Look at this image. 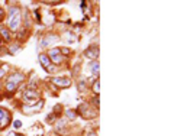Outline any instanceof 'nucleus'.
<instances>
[{
  "label": "nucleus",
  "instance_id": "f257e3e1",
  "mask_svg": "<svg viewBox=\"0 0 174 136\" xmlns=\"http://www.w3.org/2000/svg\"><path fill=\"white\" fill-rule=\"evenodd\" d=\"M19 25H21V10H19V7L13 6L9 9V28H10V30L16 32Z\"/></svg>",
  "mask_w": 174,
  "mask_h": 136
},
{
  "label": "nucleus",
  "instance_id": "f03ea898",
  "mask_svg": "<svg viewBox=\"0 0 174 136\" xmlns=\"http://www.w3.org/2000/svg\"><path fill=\"white\" fill-rule=\"evenodd\" d=\"M23 80H25V76L21 74V72H16V74L9 76V78L6 80V90L9 91V93L15 91L16 88H18V86H19Z\"/></svg>",
  "mask_w": 174,
  "mask_h": 136
},
{
  "label": "nucleus",
  "instance_id": "7ed1b4c3",
  "mask_svg": "<svg viewBox=\"0 0 174 136\" xmlns=\"http://www.w3.org/2000/svg\"><path fill=\"white\" fill-rule=\"evenodd\" d=\"M9 122H10V113L6 109L0 107V129H5L9 125Z\"/></svg>",
  "mask_w": 174,
  "mask_h": 136
},
{
  "label": "nucleus",
  "instance_id": "20e7f679",
  "mask_svg": "<svg viewBox=\"0 0 174 136\" xmlns=\"http://www.w3.org/2000/svg\"><path fill=\"white\" fill-rule=\"evenodd\" d=\"M49 61H52L54 64H61L62 62V55H61V51L58 49V48H52L49 51V55H48Z\"/></svg>",
  "mask_w": 174,
  "mask_h": 136
},
{
  "label": "nucleus",
  "instance_id": "39448f33",
  "mask_svg": "<svg viewBox=\"0 0 174 136\" xmlns=\"http://www.w3.org/2000/svg\"><path fill=\"white\" fill-rule=\"evenodd\" d=\"M38 99H39V94L36 93L35 90H26L25 93H23V100L26 101V103H36L38 101Z\"/></svg>",
  "mask_w": 174,
  "mask_h": 136
},
{
  "label": "nucleus",
  "instance_id": "423d86ee",
  "mask_svg": "<svg viewBox=\"0 0 174 136\" xmlns=\"http://www.w3.org/2000/svg\"><path fill=\"white\" fill-rule=\"evenodd\" d=\"M52 83L57 84L58 87H61V88H68L71 86V80L67 78V77H55V78H52Z\"/></svg>",
  "mask_w": 174,
  "mask_h": 136
},
{
  "label": "nucleus",
  "instance_id": "0eeeda50",
  "mask_svg": "<svg viewBox=\"0 0 174 136\" xmlns=\"http://www.w3.org/2000/svg\"><path fill=\"white\" fill-rule=\"evenodd\" d=\"M84 56H86V58H90V60H96V58L99 56V48H97V45L89 46V48L84 51Z\"/></svg>",
  "mask_w": 174,
  "mask_h": 136
},
{
  "label": "nucleus",
  "instance_id": "6e6552de",
  "mask_svg": "<svg viewBox=\"0 0 174 136\" xmlns=\"http://www.w3.org/2000/svg\"><path fill=\"white\" fill-rule=\"evenodd\" d=\"M38 60H39V62H41V65L45 68L48 72H52L54 71V67L51 65V61H49V58L46 55H44V54H41V55L38 56Z\"/></svg>",
  "mask_w": 174,
  "mask_h": 136
},
{
  "label": "nucleus",
  "instance_id": "1a4fd4ad",
  "mask_svg": "<svg viewBox=\"0 0 174 136\" xmlns=\"http://www.w3.org/2000/svg\"><path fill=\"white\" fill-rule=\"evenodd\" d=\"M89 110H90V107H89V104H86V103H83V104L78 106V111L81 113V116L84 117V119H92V117H96V115L90 113Z\"/></svg>",
  "mask_w": 174,
  "mask_h": 136
},
{
  "label": "nucleus",
  "instance_id": "9d476101",
  "mask_svg": "<svg viewBox=\"0 0 174 136\" xmlns=\"http://www.w3.org/2000/svg\"><path fill=\"white\" fill-rule=\"evenodd\" d=\"M42 106H44V101H39L38 104H36L35 107H31V110H29V107H23V113H26V115H31V113H36L38 110H41Z\"/></svg>",
  "mask_w": 174,
  "mask_h": 136
},
{
  "label": "nucleus",
  "instance_id": "9b49d317",
  "mask_svg": "<svg viewBox=\"0 0 174 136\" xmlns=\"http://www.w3.org/2000/svg\"><path fill=\"white\" fill-rule=\"evenodd\" d=\"M90 68H92V72L94 77L99 76V62L97 61H93L92 64H90Z\"/></svg>",
  "mask_w": 174,
  "mask_h": 136
},
{
  "label": "nucleus",
  "instance_id": "f8f14e48",
  "mask_svg": "<svg viewBox=\"0 0 174 136\" xmlns=\"http://www.w3.org/2000/svg\"><path fill=\"white\" fill-rule=\"evenodd\" d=\"M0 33H2V36H3L6 41H10V33H9V30L2 29V30H0Z\"/></svg>",
  "mask_w": 174,
  "mask_h": 136
},
{
  "label": "nucleus",
  "instance_id": "ddd939ff",
  "mask_svg": "<svg viewBox=\"0 0 174 136\" xmlns=\"http://www.w3.org/2000/svg\"><path fill=\"white\" fill-rule=\"evenodd\" d=\"M99 90H100V83H99V80H96L94 84H93V91H94V93H99Z\"/></svg>",
  "mask_w": 174,
  "mask_h": 136
},
{
  "label": "nucleus",
  "instance_id": "4468645a",
  "mask_svg": "<svg viewBox=\"0 0 174 136\" xmlns=\"http://www.w3.org/2000/svg\"><path fill=\"white\" fill-rule=\"evenodd\" d=\"M67 116L70 117V119H74V117H76V113L71 110H67Z\"/></svg>",
  "mask_w": 174,
  "mask_h": 136
},
{
  "label": "nucleus",
  "instance_id": "2eb2a0df",
  "mask_svg": "<svg viewBox=\"0 0 174 136\" xmlns=\"http://www.w3.org/2000/svg\"><path fill=\"white\" fill-rule=\"evenodd\" d=\"M13 126H15V129H19L22 126V123L19 120H16V122H13Z\"/></svg>",
  "mask_w": 174,
  "mask_h": 136
},
{
  "label": "nucleus",
  "instance_id": "dca6fc26",
  "mask_svg": "<svg viewBox=\"0 0 174 136\" xmlns=\"http://www.w3.org/2000/svg\"><path fill=\"white\" fill-rule=\"evenodd\" d=\"M83 88H84V83H80V87H78V90L83 91Z\"/></svg>",
  "mask_w": 174,
  "mask_h": 136
},
{
  "label": "nucleus",
  "instance_id": "f3484780",
  "mask_svg": "<svg viewBox=\"0 0 174 136\" xmlns=\"http://www.w3.org/2000/svg\"><path fill=\"white\" fill-rule=\"evenodd\" d=\"M10 136H23V135H21V133H18V135H16L15 132H10Z\"/></svg>",
  "mask_w": 174,
  "mask_h": 136
},
{
  "label": "nucleus",
  "instance_id": "a211bd4d",
  "mask_svg": "<svg viewBox=\"0 0 174 136\" xmlns=\"http://www.w3.org/2000/svg\"><path fill=\"white\" fill-rule=\"evenodd\" d=\"M87 136H97V135H96V133H93V132H92V133H89Z\"/></svg>",
  "mask_w": 174,
  "mask_h": 136
},
{
  "label": "nucleus",
  "instance_id": "6ab92c4d",
  "mask_svg": "<svg viewBox=\"0 0 174 136\" xmlns=\"http://www.w3.org/2000/svg\"><path fill=\"white\" fill-rule=\"evenodd\" d=\"M0 45H2V39H0Z\"/></svg>",
  "mask_w": 174,
  "mask_h": 136
}]
</instances>
